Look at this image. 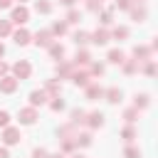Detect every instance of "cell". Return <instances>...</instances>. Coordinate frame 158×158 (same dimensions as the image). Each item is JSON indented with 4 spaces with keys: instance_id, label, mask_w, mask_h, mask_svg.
Wrapping results in <instances>:
<instances>
[{
    "instance_id": "cell-23",
    "label": "cell",
    "mask_w": 158,
    "mask_h": 158,
    "mask_svg": "<svg viewBox=\"0 0 158 158\" xmlns=\"http://www.w3.org/2000/svg\"><path fill=\"white\" fill-rule=\"evenodd\" d=\"M131 17L136 22H143L146 20V7H131Z\"/></svg>"
},
{
    "instance_id": "cell-14",
    "label": "cell",
    "mask_w": 158,
    "mask_h": 158,
    "mask_svg": "<svg viewBox=\"0 0 158 158\" xmlns=\"http://www.w3.org/2000/svg\"><path fill=\"white\" fill-rule=\"evenodd\" d=\"M133 57H136V62H148L151 59V47H133Z\"/></svg>"
},
{
    "instance_id": "cell-22",
    "label": "cell",
    "mask_w": 158,
    "mask_h": 158,
    "mask_svg": "<svg viewBox=\"0 0 158 158\" xmlns=\"http://www.w3.org/2000/svg\"><path fill=\"white\" fill-rule=\"evenodd\" d=\"M123 59H126V57H123L121 49H111V52H109V62H111V64H121Z\"/></svg>"
},
{
    "instance_id": "cell-3",
    "label": "cell",
    "mask_w": 158,
    "mask_h": 158,
    "mask_svg": "<svg viewBox=\"0 0 158 158\" xmlns=\"http://www.w3.org/2000/svg\"><path fill=\"white\" fill-rule=\"evenodd\" d=\"M20 131L15 128V126H5V131H2V141H5V146H15V143H20Z\"/></svg>"
},
{
    "instance_id": "cell-18",
    "label": "cell",
    "mask_w": 158,
    "mask_h": 158,
    "mask_svg": "<svg viewBox=\"0 0 158 158\" xmlns=\"http://www.w3.org/2000/svg\"><path fill=\"white\" fill-rule=\"evenodd\" d=\"M49 57H52V59H62V57H64V47L57 44V42H52V44H49Z\"/></svg>"
},
{
    "instance_id": "cell-15",
    "label": "cell",
    "mask_w": 158,
    "mask_h": 158,
    "mask_svg": "<svg viewBox=\"0 0 158 158\" xmlns=\"http://www.w3.org/2000/svg\"><path fill=\"white\" fill-rule=\"evenodd\" d=\"M89 62H91V57H89V52H84V49H79V52H77V57H74V62H72V64H74V67H86V64H89Z\"/></svg>"
},
{
    "instance_id": "cell-20",
    "label": "cell",
    "mask_w": 158,
    "mask_h": 158,
    "mask_svg": "<svg viewBox=\"0 0 158 158\" xmlns=\"http://www.w3.org/2000/svg\"><path fill=\"white\" fill-rule=\"evenodd\" d=\"M91 143V133H74V146H89Z\"/></svg>"
},
{
    "instance_id": "cell-2",
    "label": "cell",
    "mask_w": 158,
    "mask_h": 158,
    "mask_svg": "<svg viewBox=\"0 0 158 158\" xmlns=\"http://www.w3.org/2000/svg\"><path fill=\"white\" fill-rule=\"evenodd\" d=\"M27 20H30V10H27L25 5H17V7H12L10 22H15V25H25Z\"/></svg>"
},
{
    "instance_id": "cell-26",
    "label": "cell",
    "mask_w": 158,
    "mask_h": 158,
    "mask_svg": "<svg viewBox=\"0 0 158 158\" xmlns=\"http://www.w3.org/2000/svg\"><path fill=\"white\" fill-rule=\"evenodd\" d=\"M89 74H91V77H101V74H104V64H99V62L91 64V62H89Z\"/></svg>"
},
{
    "instance_id": "cell-16",
    "label": "cell",
    "mask_w": 158,
    "mask_h": 158,
    "mask_svg": "<svg viewBox=\"0 0 158 158\" xmlns=\"http://www.w3.org/2000/svg\"><path fill=\"white\" fill-rule=\"evenodd\" d=\"M104 96H106L109 104H118V101H121V89H118V86H111L109 91H104Z\"/></svg>"
},
{
    "instance_id": "cell-11",
    "label": "cell",
    "mask_w": 158,
    "mask_h": 158,
    "mask_svg": "<svg viewBox=\"0 0 158 158\" xmlns=\"http://www.w3.org/2000/svg\"><path fill=\"white\" fill-rule=\"evenodd\" d=\"M59 91H62L59 81H54V79H47V84H44V94H47L49 99H54V96H59Z\"/></svg>"
},
{
    "instance_id": "cell-39",
    "label": "cell",
    "mask_w": 158,
    "mask_h": 158,
    "mask_svg": "<svg viewBox=\"0 0 158 158\" xmlns=\"http://www.w3.org/2000/svg\"><path fill=\"white\" fill-rule=\"evenodd\" d=\"M67 22H79V12L77 10H69L67 12Z\"/></svg>"
},
{
    "instance_id": "cell-7",
    "label": "cell",
    "mask_w": 158,
    "mask_h": 158,
    "mask_svg": "<svg viewBox=\"0 0 158 158\" xmlns=\"http://www.w3.org/2000/svg\"><path fill=\"white\" fill-rule=\"evenodd\" d=\"M89 40H91L94 44H106V42L111 40V32H109V30H104V27H99L94 35H89Z\"/></svg>"
},
{
    "instance_id": "cell-34",
    "label": "cell",
    "mask_w": 158,
    "mask_h": 158,
    "mask_svg": "<svg viewBox=\"0 0 158 158\" xmlns=\"http://www.w3.org/2000/svg\"><path fill=\"white\" fill-rule=\"evenodd\" d=\"M99 20H101V25H111V10H101Z\"/></svg>"
},
{
    "instance_id": "cell-38",
    "label": "cell",
    "mask_w": 158,
    "mask_h": 158,
    "mask_svg": "<svg viewBox=\"0 0 158 158\" xmlns=\"http://www.w3.org/2000/svg\"><path fill=\"white\" fill-rule=\"evenodd\" d=\"M0 126H2V128L10 126V114H7V111H0Z\"/></svg>"
},
{
    "instance_id": "cell-50",
    "label": "cell",
    "mask_w": 158,
    "mask_h": 158,
    "mask_svg": "<svg viewBox=\"0 0 158 158\" xmlns=\"http://www.w3.org/2000/svg\"><path fill=\"white\" fill-rule=\"evenodd\" d=\"M20 2H27V0H20Z\"/></svg>"
},
{
    "instance_id": "cell-24",
    "label": "cell",
    "mask_w": 158,
    "mask_h": 158,
    "mask_svg": "<svg viewBox=\"0 0 158 158\" xmlns=\"http://www.w3.org/2000/svg\"><path fill=\"white\" fill-rule=\"evenodd\" d=\"M111 37L114 40H126L128 37V27H114L111 30Z\"/></svg>"
},
{
    "instance_id": "cell-13",
    "label": "cell",
    "mask_w": 158,
    "mask_h": 158,
    "mask_svg": "<svg viewBox=\"0 0 158 158\" xmlns=\"http://www.w3.org/2000/svg\"><path fill=\"white\" fill-rule=\"evenodd\" d=\"M30 37H32V35H30V32H27L25 27H20V30H17L15 35H12L15 44H20V47H22V44H27V42H30Z\"/></svg>"
},
{
    "instance_id": "cell-40",
    "label": "cell",
    "mask_w": 158,
    "mask_h": 158,
    "mask_svg": "<svg viewBox=\"0 0 158 158\" xmlns=\"http://www.w3.org/2000/svg\"><path fill=\"white\" fill-rule=\"evenodd\" d=\"M143 72H146L148 77H153V74H156V64H153V62L148 59V64H146V69H143Z\"/></svg>"
},
{
    "instance_id": "cell-21",
    "label": "cell",
    "mask_w": 158,
    "mask_h": 158,
    "mask_svg": "<svg viewBox=\"0 0 158 158\" xmlns=\"http://www.w3.org/2000/svg\"><path fill=\"white\" fill-rule=\"evenodd\" d=\"M35 10L42 12V15H47V12H52V2H49V0H37V2H35Z\"/></svg>"
},
{
    "instance_id": "cell-28",
    "label": "cell",
    "mask_w": 158,
    "mask_h": 158,
    "mask_svg": "<svg viewBox=\"0 0 158 158\" xmlns=\"http://www.w3.org/2000/svg\"><path fill=\"white\" fill-rule=\"evenodd\" d=\"M148 106V94H141V96H136V101H133V109H146Z\"/></svg>"
},
{
    "instance_id": "cell-35",
    "label": "cell",
    "mask_w": 158,
    "mask_h": 158,
    "mask_svg": "<svg viewBox=\"0 0 158 158\" xmlns=\"http://www.w3.org/2000/svg\"><path fill=\"white\" fill-rule=\"evenodd\" d=\"M101 5H104V0H86V7H89V10H94V12H96V10H101Z\"/></svg>"
},
{
    "instance_id": "cell-49",
    "label": "cell",
    "mask_w": 158,
    "mask_h": 158,
    "mask_svg": "<svg viewBox=\"0 0 158 158\" xmlns=\"http://www.w3.org/2000/svg\"><path fill=\"white\" fill-rule=\"evenodd\" d=\"M136 2H143V0H136Z\"/></svg>"
},
{
    "instance_id": "cell-43",
    "label": "cell",
    "mask_w": 158,
    "mask_h": 158,
    "mask_svg": "<svg viewBox=\"0 0 158 158\" xmlns=\"http://www.w3.org/2000/svg\"><path fill=\"white\" fill-rule=\"evenodd\" d=\"M12 5V0H0V10H5V7H10Z\"/></svg>"
},
{
    "instance_id": "cell-46",
    "label": "cell",
    "mask_w": 158,
    "mask_h": 158,
    "mask_svg": "<svg viewBox=\"0 0 158 158\" xmlns=\"http://www.w3.org/2000/svg\"><path fill=\"white\" fill-rule=\"evenodd\" d=\"M2 54H5V44L0 42V57H2Z\"/></svg>"
},
{
    "instance_id": "cell-37",
    "label": "cell",
    "mask_w": 158,
    "mask_h": 158,
    "mask_svg": "<svg viewBox=\"0 0 158 158\" xmlns=\"http://www.w3.org/2000/svg\"><path fill=\"white\" fill-rule=\"evenodd\" d=\"M116 7H121V10H131V7H133V0H116Z\"/></svg>"
},
{
    "instance_id": "cell-42",
    "label": "cell",
    "mask_w": 158,
    "mask_h": 158,
    "mask_svg": "<svg viewBox=\"0 0 158 158\" xmlns=\"http://www.w3.org/2000/svg\"><path fill=\"white\" fill-rule=\"evenodd\" d=\"M7 69H10V67H7L5 62H0V77H5V74H7Z\"/></svg>"
},
{
    "instance_id": "cell-41",
    "label": "cell",
    "mask_w": 158,
    "mask_h": 158,
    "mask_svg": "<svg viewBox=\"0 0 158 158\" xmlns=\"http://www.w3.org/2000/svg\"><path fill=\"white\" fill-rule=\"evenodd\" d=\"M32 158H47V151L44 148H35L32 151Z\"/></svg>"
},
{
    "instance_id": "cell-33",
    "label": "cell",
    "mask_w": 158,
    "mask_h": 158,
    "mask_svg": "<svg viewBox=\"0 0 158 158\" xmlns=\"http://www.w3.org/2000/svg\"><path fill=\"white\" fill-rule=\"evenodd\" d=\"M123 158H141V151L133 148V146H128V148L123 151Z\"/></svg>"
},
{
    "instance_id": "cell-8",
    "label": "cell",
    "mask_w": 158,
    "mask_h": 158,
    "mask_svg": "<svg viewBox=\"0 0 158 158\" xmlns=\"http://www.w3.org/2000/svg\"><path fill=\"white\" fill-rule=\"evenodd\" d=\"M35 121H37V109L35 106L20 109V123H35Z\"/></svg>"
},
{
    "instance_id": "cell-9",
    "label": "cell",
    "mask_w": 158,
    "mask_h": 158,
    "mask_svg": "<svg viewBox=\"0 0 158 158\" xmlns=\"http://www.w3.org/2000/svg\"><path fill=\"white\" fill-rule=\"evenodd\" d=\"M84 123H89L91 128H101L104 126V114L101 111H91V114H86V121Z\"/></svg>"
},
{
    "instance_id": "cell-4",
    "label": "cell",
    "mask_w": 158,
    "mask_h": 158,
    "mask_svg": "<svg viewBox=\"0 0 158 158\" xmlns=\"http://www.w3.org/2000/svg\"><path fill=\"white\" fill-rule=\"evenodd\" d=\"M69 79H72L77 86H86V84H91V74H89V72H84V69H74Z\"/></svg>"
},
{
    "instance_id": "cell-19",
    "label": "cell",
    "mask_w": 158,
    "mask_h": 158,
    "mask_svg": "<svg viewBox=\"0 0 158 158\" xmlns=\"http://www.w3.org/2000/svg\"><path fill=\"white\" fill-rule=\"evenodd\" d=\"M84 121H86V114H84V111H79V109H74V111H72L69 123H72V126H79V123H84Z\"/></svg>"
},
{
    "instance_id": "cell-29",
    "label": "cell",
    "mask_w": 158,
    "mask_h": 158,
    "mask_svg": "<svg viewBox=\"0 0 158 158\" xmlns=\"http://www.w3.org/2000/svg\"><path fill=\"white\" fill-rule=\"evenodd\" d=\"M121 136H123V141H126V143H131V141L136 138V131H133V126H126V128L121 131Z\"/></svg>"
},
{
    "instance_id": "cell-6",
    "label": "cell",
    "mask_w": 158,
    "mask_h": 158,
    "mask_svg": "<svg viewBox=\"0 0 158 158\" xmlns=\"http://www.w3.org/2000/svg\"><path fill=\"white\" fill-rule=\"evenodd\" d=\"M52 37H54V35H52L49 30H40V32L35 35V44H37V47H49V44H52Z\"/></svg>"
},
{
    "instance_id": "cell-10",
    "label": "cell",
    "mask_w": 158,
    "mask_h": 158,
    "mask_svg": "<svg viewBox=\"0 0 158 158\" xmlns=\"http://www.w3.org/2000/svg\"><path fill=\"white\" fill-rule=\"evenodd\" d=\"M84 89H86V99H89V101H96V99L104 96V89H101L99 84H86Z\"/></svg>"
},
{
    "instance_id": "cell-30",
    "label": "cell",
    "mask_w": 158,
    "mask_h": 158,
    "mask_svg": "<svg viewBox=\"0 0 158 158\" xmlns=\"http://www.w3.org/2000/svg\"><path fill=\"white\" fill-rule=\"evenodd\" d=\"M49 32H52V35H64V32H67V22H54Z\"/></svg>"
},
{
    "instance_id": "cell-47",
    "label": "cell",
    "mask_w": 158,
    "mask_h": 158,
    "mask_svg": "<svg viewBox=\"0 0 158 158\" xmlns=\"http://www.w3.org/2000/svg\"><path fill=\"white\" fill-rule=\"evenodd\" d=\"M47 158H64L62 153H54V156H47Z\"/></svg>"
},
{
    "instance_id": "cell-27",
    "label": "cell",
    "mask_w": 158,
    "mask_h": 158,
    "mask_svg": "<svg viewBox=\"0 0 158 158\" xmlns=\"http://www.w3.org/2000/svg\"><path fill=\"white\" fill-rule=\"evenodd\" d=\"M12 32V22L10 20H0V37H7Z\"/></svg>"
},
{
    "instance_id": "cell-12",
    "label": "cell",
    "mask_w": 158,
    "mask_h": 158,
    "mask_svg": "<svg viewBox=\"0 0 158 158\" xmlns=\"http://www.w3.org/2000/svg\"><path fill=\"white\" fill-rule=\"evenodd\" d=\"M47 99H49V96L44 94V89H37V91H32V94H30V106H42Z\"/></svg>"
},
{
    "instance_id": "cell-17",
    "label": "cell",
    "mask_w": 158,
    "mask_h": 158,
    "mask_svg": "<svg viewBox=\"0 0 158 158\" xmlns=\"http://www.w3.org/2000/svg\"><path fill=\"white\" fill-rule=\"evenodd\" d=\"M72 72H74V64H69V62H59V64H57L59 79H62V77H72Z\"/></svg>"
},
{
    "instance_id": "cell-32",
    "label": "cell",
    "mask_w": 158,
    "mask_h": 158,
    "mask_svg": "<svg viewBox=\"0 0 158 158\" xmlns=\"http://www.w3.org/2000/svg\"><path fill=\"white\" fill-rule=\"evenodd\" d=\"M86 42H89L86 32H74V44H86Z\"/></svg>"
},
{
    "instance_id": "cell-36",
    "label": "cell",
    "mask_w": 158,
    "mask_h": 158,
    "mask_svg": "<svg viewBox=\"0 0 158 158\" xmlns=\"http://www.w3.org/2000/svg\"><path fill=\"white\" fill-rule=\"evenodd\" d=\"M49 106H52V111H62V109H64V101H62L59 96H54V101H52Z\"/></svg>"
},
{
    "instance_id": "cell-45",
    "label": "cell",
    "mask_w": 158,
    "mask_h": 158,
    "mask_svg": "<svg viewBox=\"0 0 158 158\" xmlns=\"http://www.w3.org/2000/svg\"><path fill=\"white\" fill-rule=\"evenodd\" d=\"M0 158H10V153H7V148H0Z\"/></svg>"
},
{
    "instance_id": "cell-48",
    "label": "cell",
    "mask_w": 158,
    "mask_h": 158,
    "mask_svg": "<svg viewBox=\"0 0 158 158\" xmlns=\"http://www.w3.org/2000/svg\"><path fill=\"white\" fill-rule=\"evenodd\" d=\"M74 158H84V156H74Z\"/></svg>"
},
{
    "instance_id": "cell-31",
    "label": "cell",
    "mask_w": 158,
    "mask_h": 158,
    "mask_svg": "<svg viewBox=\"0 0 158 158\" xmlns=\"http://www.w3.org/2000/svg\"><path fill=\"white\" fill-rule=\"evenodd\" d=\"M123 118H126L128 123H133V121L138 118V109H126V111H123Z\"/></svg>"
},
{
    "instance_id": "cell-25",
    "label": "cell",
    "mask_w": 158,
    "mask_h": 158,
    "mask_svg": "<svg viewBox=\"0 0 158 158\" xmlns=\"http://www.w3.org/2000/svg\"><path fill=\"white\" fill-rule=\"evenodd\" d=\"M121 64H123V72H126V74H133V72L138 69V62H136V59H123Z\"/></svg>"
},
{
    "instance_id": "cell-5",
    "label": "cell",
    "mask_w": 158,
    "mask_h": 158,
    "mask_svg": "<svg viewBox=\"0 0 158 158\" xmlns=\"http://www.w3.org/2000/svg\"><path fill=\"white\" fill-rule=\"evenodd\" d=\"M17 84H20V81H17L15 77H7V74L0 77V91H2V94H12V91L17 89Z\"/></svg>"
},
{
    "instance_id": "cell-1",
    "label": "cell",
    "mask_w": 158,
    "mask_h": 158,
    "mask_svg": "<svg viewBox=\"0 0 158 158\" xmlns=\"http://www.w3.org/2000/svg\"><path fill=\"white\" fill-rule=\"evenodd\" d=\"M12 74H15V79H17V81H22V79H30V74H32V67H30V62H27V59H20V62H15V64H12Z\"/></svg>"
},
{
    "instance_id": "cell-44",
    "label": "cell",
    "mask_w": 158,
    "mask_h": 158,
    "mask_svg": "<svg viewBox=\"0 0 158 158\" xmlns=\"http://www.w3.org/2000/svg\"><path fill=\"white\" fill-rule=\"evenodd\" d=\"M59 2H62V5H67V7H74V2H77V0H59Z\"/></svg>"
}]
</instances>
